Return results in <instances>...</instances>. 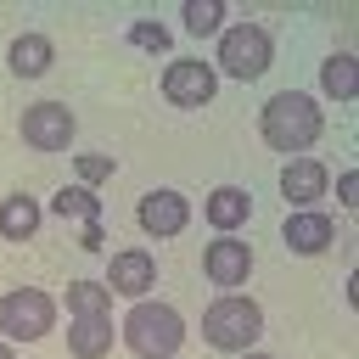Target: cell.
<instances>
[{
	"instance_id": "9c48e42d",
	"label": "cell",
	"mask_w": 359,
	"mask_h": 359,
	"mask_svg": "<svg viewBox=\"0 0 359 359\" xmlns=\"http://www.w3.org/2000/svg\"><path fill=\"white\" fill-rule=\"evenodd\" d=\"M202 269H208V280H213V286L236 292V286L252 275V247H247L241 236H213V241H208V252H202Z\"/></svg>"
},
{
	"instance_id": "4fadbf2b",
	"label": "cell",
	"mask_w": 359,
	"mask_h": 359,
	"mask_svg": "<svg viewBox=\"0 0 359 359\" xmlns=\"http://www.w3.org/2000/svg\"><path fill=\"white\" fill-rule=\"evenodd\" d=\"M151 280H157V264H151L146 252H112L101 286H107V292H123V297H146Z\"/></svg>"
},
{
	"instance_id": "ba28073f",
	"label": "cell",
	"mask_w": 359,
	"mask_h": 359,
	"mask_svg": "<svg viewBox=\"0 0 359 359\" xmlns=\"http://www.w3.org/2000/svg\"><path fill=\"white\" fill-rule=\"evenodd\" d=\"M22 140L39 146V151H67V140H73V112H67L62 101H34V107L22 112Z\"/></svg>"
},
{
	"instance_id": "52a82bcc",
	"label": "cell",
	"mask_w": 359,
	"mask_h": 359,
	"mask_svg": "<svg viewBox=\"0 0 359 359\" xmlns=\"http://www.w3.org/2000/svg\"><path fill=\"white\" fill-rule=\"evenodd\" d=\"M213 90H219V73L208 62H196V56H180V62L163 67V95L174 107H208Z\"/></svg>"
},
{
	"instance_id": "3957f363",
	"label": "cell",
	"mask_w": 359,
	"mask_h": 359,
	"mask_svg": "<svg viewBox=\"0 0 359 359\" xmlns=\"http://www.w3.org/2000/svg\"><path fill=\"white\" fill-rule=\"evenodd\" d=\"M258 331H264V309H258L252 297H241V292L213 297L208 314H202V337H208L213 348H224V353H247V348L258 342Z\"/></svg>"
},
{
	"instance_id": "cb8c5ba5",
	"label": "cell",
	"mask_w": 359,
	"mask_h": 359,
	"mask_svg": "<svg viewBox=\"0 0 359 359\" xmlns=\"http://www.w3.org/2000/svg\"><path fill=\"white\" fill-rule=\"evenodd\" d=\"M0 359H17V353H11V348H6V342H0Z\"/></svg>"
},
{
	"instance_id": "e0dca14e",
	"label": "cell",
	"mask_w": 359,
	"mask_h": 359,
	"mask_svg": "<svg viewBox=\"0 0 359 359\" xmlns=\"http://www.w3.org/2000/svg\"><path fill=\"white\" fill-rule=\"evenodd\" d=\"M39 230V202L28 196V191H11L6 202H0V236L6 241H28Z\"/></svg>"
},
{
	"instance_id": "5b68a950",
	"label": "cell",
	"mask_w": 359,
	"mask_h": 359,
	"mask_svg": "<svg viewBox=\"0 0 359 359\" xmlns=\"http://www.w3.org/2000/svg\"><path fill=\"white\" fill-rule=\"evenodd\" d=\"M56 325V297L39 286H11L0 292V337L6 342H39Z\"/></svg>"
},
{
	"instance_id": "7a4b0ae2",
	"label": "cell",
	"mask_w": 359,
	"mask_h": 359,
	"mask_svg": "<svg viewBox=\"0 0 359 359\" xmlns=\"http://www.w3.org/2000/svg\"><path fill=\"white\" fill-rule=\"evenodd\" d=\"M67 348L73 359H101L112 348V292L101 280H73L67 286Z\"/></svg>"
},
{
	"instance_id": "603a6c76",
	"label": "cell",
	"mask_w": 359,
	"mask_h": 359,
	"mask_svg": "<svg viewBox=\"0 0 359 359\" xmlns=\"http://www.w3.org/2000/svg\"><path fill=\"white\" fill-rule=\"evenodd\" d=\"M241 359H269V353H252V348H247V353H241Z\"/></svg>"
},
{
	"instance_id": "d6986e66",
	"label": "cell",
	"mask_w": 359,
	"mask_h": 359,
	"mask_svg": "<svg viewBox=\"0 0 359 359\" xmlns=\"http://www.w3.org/2000/svg\"><path fill=\"white\" fill-rule=\"evenodd\" d=\"M180 22H185V34H219L224 28V0H185V11H180Z\"/></svg>"
},
{
	"instance_id": "7c38bea8",
	"label": "cell",
	"mask_w": 359,
	"mask_h": 359,
	"mask_svg": "<svg viewBox=\"0 0 359 359\" xmlns=\"http://www.w3.org/2000/svg\"><path fill=\"white\" fill-rule=\"evenodd\" d=\"M325 185H331V174H325L314 157H286V168H280V196H286L292 208H314V202L325 196Z\"/></svg>"
},
{
	"instance_id": "5bb4252c",
	"label": "cell",
	"mask_w": 359,
	"mask_h": 359,
	"mask_svg": "<svg viewBox=\"0 0 359 359\" xmlns=\"http://www.w3.org/2000/svg\"><path fill=\"white\" fill-rule=\"evenodd\" d=\"M50 62H56V45H50L45 34H17V39L6 45V67H11L17 79H39Z\"/></svg>"
},
{
	"instance_id": "2e32d148",
	"label": "cell",
	"mask_w": 359,
	"mask_h": 359,
	"mask_svg": "<svg viewBox=\"0 0 359 359\" xmlns=\"http://www.w3.org/2000/svg\"><path fill=\"white\" fill-rule=\"evenodd\" d=\"M247 213H252V196H247L241 185L208 191V224H219V236H230L236 224H247Z\"/></svg>"
},
{
	"instance_id": "44dd1931",
	"label": "cell",
	"mask_w": 359,
	"mask_h": 359,
	"mask_svg": "<svg viewBox=\"0 0 359 359\" xmlns=\"http://www.w3.org/2000/svg\"><path fill=\"white\" fill-rule=\"evenodd\" d=\"M112 168H118V163H112V157H107V151H84V157H79V163H73V174H79V180H84V185H90V191H95V180H107V174H112Z\"/></svg>"
},
{
	"instance_id": "ac0fdd59",
	"label": "cell",
	"mask_w": 359,
	"mask_h": 359,
	"mask_svg": "<svg viewBox=\"0 0 359 359\" xmlns=\"http://www.w3.org/2000/svg\"><path fill=\"white\" fill-rule=\"evenodd\" d=\"M50 213L79 219V224H95V219H101V196H95L90 185H62V191L50 196Z\"/></svg>"
},
{
	"instance_id": "8fae6325",
	"label": "cell",
	"mask_w": 359,
	"mask_h": 359,
	"mask_svg": "<svg viewBox=\"0 0 359 359\" xmlns=\"http://www.w3.org/2000/svg\"><path fill=\"white\" fill-rule=\"evenodd\" d=\"M280 241L292 247V252H303V258H314V252H325L331 241H337V224L320 213V208H297L286 224H280Z\"/></svg>"
},
{
	"instance_id": "6da1fadb",
	"label": "cell",
	"mask_w": 359,
	"mask_h": 359,
	"mask_svg": "<svg viewBox=\"0 0 359 359\" xmlns=\"http://www.w3.org/2000/svg\"><path fill=\"white\" fill-rule=\"evenodd\" d=\"M258 129H264V140H269L275 151L297 157L303 146H314V140H320L325 118H320L314 95H303V90H280V95H269V101H264V112H258Z\"/></svg>"
},
{
	"instance_id": "ffe728a7",
	"label": "cell",
	"mask_w": 359,
	"mask_h": 359,
	"mask_svg": "<svg viewBox=\"0 0 359 359\" xmlns=\"http://www.w3.org/2000/svg\"><path fill=\"white\" fill-rule=\"evenodd\" d=\"M129 45H140V50H151V56H163V50L174 45V34H168L163 22H151V17H140V22H129Z\"/></svg>"
},
{
	"instance_id": "8992f818",
	"label": "cell",
	"mask_w": 359,
	"mask_h": 359,
	"mask_svg": "<svg viewBox=\"0 0 359 359\" xmlns=\"http://www.w3.org/2000/svg\"><path fill=\"white\" fill-rule=\"evenodd\" d=\"M269 62H275L269 28H258V22H230V28L219 34V67H224V79H258V73H269ZM219 67H213V73H219Z\"/></svg>"
},
{
	"instance_id": "9a60e30c",
	"label": "cell",
	"mask_w": 359,
	"mask_h": 359,
	"mask_svg": "<svg viewBox=\"0 0 359 359\" xmlns=\"http://www.w3.org/2000/svg\"><path fill=\"white\" fill-rule=\"evenodd\" d=\"M320 90H325L331 101H353V95H359V56H353V50H331V56L320 62Z\"/></svg>"
},
{
	"instance_id": "7402d4cb",
	"label": "cell",
	"mask_w": 359,
	"mask_h": 359,
	"mask_svg": "<svg viewBox=\"0 0 359 359\" xmlns=\"http://www.w3.org/2000/svg\"><path fill=\"white\" fill-rule=\"evenodd\" d=\"M337 180V196H342V208H359V174H331Z\"/></svg>"
},
{
	"instance_id": "277c9868",
	"label": "cell",
	"mask_w": 359,
	"mask_h": 359,
	"mask_svg": "<svg viewBox=\"0 0 359 359\" xmlns=\"http://www.w3.org/2000/svg\"><path fill=\"white\" fill-rule=\"evenodd\" d=\"M123 342L140 359H174L180 342H185V320L168 303H135L129 320H123Z\"/></svg>"
},
{
	"instance_id": "30bf717a",
	"label": "cell",
	"mask_w": 359,
	"mask_h": 359,
	"mask_svg": "<svg viewBox=\"0 0 359 359\" xmlns=\"http://www.w3.org/2000/svg\"><path fill=\"white\" fill-rule=\"evenodd\" d=\"M135 219H140V230L146 236H180L185 224H191V202L180 196V191H146L140 196V208H135Z\"/></svg>"
}]
</instances>
